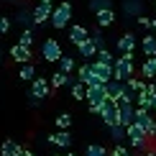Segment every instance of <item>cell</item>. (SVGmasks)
Segmentation results:
<instances>
[{
  "mask_svg": "<svg viewBox=\"0 0 156 156\" xmlns=\"http://www.w3.org/2000/svg\"><path fill=\"white\" fill-rule=\"evenodd\" d=\"M151 21H154V18H148V16H141V18H138V26H144V28H148V31H151Z\"/></svg>",
  "mask_w": 156,
  "mask_h": 156,
  "instance_id": "obj_39",
  "label": "cell"
},
{
  "mask_svg": "<svg viewBox=\"0 0 156 156\" xmlns=\"http://www.w3.org/2000/svg\"><path fill=\"white\" fill-rule=\"evenodd\" d=\"M72 113H59L56 115V128H59V131H69V126H72Z\"/></svg>",
  "mask_w": 156,
  "mask_h": 156,
  "instance_id": "obj_34",
  "label": "cell"
},
{
  "mask_svg": "<svg viewBox=\"0 0 156 156\" xmlns=\"http://www.w3.org/2000/svg\"><path fill=\"white\" fill-rule=\"evenodd\" d=\"M13 23H18V26H23V28H28L31 23H34V10L31 8H21L16 13V18H13Z\"/></svg>",
  "mask_w": 156,
  "mask_h": 156,
  "instance_id": "obj_21",
  "label": "cell"
},
{
  "mask_svg": "<svg viewBox=\"0 0 156 156\" xmlns=\"http://www.w3.org/2000/svg\"><path fill=\"white\" fill-rule=\"evenodd\" d=\"M136 46H138V38H136L133 31H126V34L118 36V41H115V49H118V54H133Z\"/></svg>",
  "mask_w": 156,
  "mask_h": 156,
  "instance_id": "obj_8",
  "label": "cell"
},
{
  "mask_svg": "<svg viewBox=\"0 0 156 156\" xmlns=\"http://www.w3.org/2000/svg\"><path fill=\"white\" fill-rule=\"evenodd\" d=\"M115 59H118V56H113L110 49H102L100 54H97V62H102V64H115Z\"/></svg>",
  "mask_w": 156,
  "mask_h": 156,
  "instance_id": "obj_35",
  "label": "cell"
},
{
  "mask_svg": "<svg viewBox=\"0 0 156 156\" xmlns=\"http://www.w3.org/2000/svg\"><path fill=\"white\" fill-rule=\"evenodd\" d=\"M95 23L100 26V28H108V26H113L115 23V13H113V8L110 10H100V13H95Z\"/></svg>",
  "mask_w": 156,
  "mask_h": 156,
  "instance_id": "obj_23",
  "label": "cell"
},
{
  "mask_svg": "<svg viewBox=\"0 0 156 156\" xmlns=\"http://www.w3.org/2000/svg\"><path fill=\"white\" fill-rule=\"evenodd\" d=\"M26 156H36L34 151H31V148H26Z\"/></svg>",
  "mask_w": 156,
  "mask_h": 156,
  "instance_id": "obj_42",
  "label": "cell"
},
{
  "mask_svg": "<svg viewBox=\"0 0 156 156\" xmlns=\"http://www.w3.org/2000/svg\"><path fill=\"white\" fill-rule=\"evenodd\" d=\"M146 92L151 95V97H156V84H154V82H148V84H146Z\"/></svg>",
  "mask_w": 156,
  "mask_h": 156,
  "instance_id": "obj_40",
  "label": "cell"
},
{
  "mask_svg": "<svg viewBox=\"0 0 156 156\" xmlns=\"http://www.w3.org/2000/svg\"><path fill=\"white\" fill-rule=\"evenodd\" d=\"M154 62H156V59H154Z\"/></svg>",
  "mask_w": 156,
  "mask_h": 156,
  "instance_id": "obj_50",
  "label": "cell"
},
{
  "mask_svg": "<svg viewBox=\"0 0 156 156\" xmlns=\"http://www.w3.org/2000/svg\"><path fill=\"white\" fill-rule=\"evenodd\" d=\"M136 102H118V126L131 128L136 123Z\"/></svg>",
  "mask_w": 156,
  "mask_h": 156,
  "instance_id": "obj_6",
  "label": "cell"
},
{
  "mask_svg": "<svg viewBox=\"0 0 156 156\" xmlns=\"http://www.w3.org/2000/svg\"><path fill=\"white\" fill-rule=\"evenodd\" d=\"M110 156H136V154H133V151H128L126 146H115L113 151H110Z\"/></svg>",
  "mask_w": 156,
  "mask_h": 156,
  "instance_id": "obj_38",
  "label": "cell"
},
{
  "mask_svg": "<svg viewBox=\"0 0 156 156\" xmlns=\"http://www.w3.org/2000/svg\"><path fill=\"white\" fill-rule=\"evenodd\" d=\"M136 77V62L133 54H123L115 59V80L118 82H131Z\"/></svg>",
  "mask_w": 156,
  "mask_h": 156,
  "instance_id": "obj_1",
  "label": "cell"
},
{
  "mask_svg": "<svg viewBox=\"0 0 156 156\" xmlns=\"http://www.w3.org/2000/svg\"><path fill=\"white\" fill-rule=\"evenodd\" d=\"M154 113H156V105H154Z\"/></svg>",
  "mask_w": 156,
  "mask_h": 156,
  "instance_id": "obj_47",
  "label": "cell"
},
{
  "mask_svg": "<svg viewBox=\"0 0 156 156\" xmlns=\"http://www.w3.org/2000/svg\"><path fill=\"white\" fill-rule=\"evenodd\" d=\"M154 8H156V0H154Z\"/></svg>",
  "mask_w": 156,
  "mask_h": 156,
  "instance_id": "obj_46",
  "label": "cell"
},
{
  "mask_svg": "<svg viewBox=\"0 0 156 156\" xmlns=\"http://www.w3.org/2000/svg\"><path fill=\"white\" fill-rule=\"evenodd\" d=\"M100 118H102V123H105V128L118 126V102H115V100H108L105 105L100 108Z\"/></svg>",
  "mask_w": 156,
  "mask_h": 156,
  "instance_id": "obj_9",
  "label": "cell"
},
{
  "mask_svg": "<svg viewBox=\"0 0 156 156\" xmlns=\"http://www.w3.org/2000/svg\"><path fill=\"white\" fill-rule=\"evenodd\" d=\"M105 87H108V97H110V100L120 102L123 92H126V82H118V80H113V82H108Z\"/></svg>",
  "mask_w": 156,
  "mask_h": 156,
  "instance_id": "obj_19",
  "label": "cell"
},
{
  "mask_svg": "<svg viewBox=\"0 0 156 156\" xmlns=\"http://www.w3.org/2000/svg\"><path fill=\"white\" fill-rule=\"evenodd\" d=\"M67 38L74 44V46H80V44H84L90 38V31H87V26H80V23H74V26H69V31H67Z\"/></svg>",
  "mask_w": 156,
  "mask_h": 156,
  "instance_id": "obj_14",
  "label": "cell"
},
{
  "mask_svg": "<svg viewBox=\"0 0 156 156\" xmlns=\"http://www.w3.org/2000/svg\"><path fill=\"white\" fill-rule=\"evenodd\" d=\"M49 82H51V87H54V90H59V87H64V84H69V74H64V72L56 69L54 74H49Z\"/></svg>",
  "mask_w": 156,
  "mask_h": 156,
  "instance_id": "obj_26",
  "label": "cell"
},
{
  "mask_svg": "<svg viewBox=\"0 0 156 156\" xmlns=\"http://www.w3.org/2000/svg\"><path fill=\"white\" fill-rule=\"evenodd\" d=\"M51 92H54V87H51L49 77H36L31 82V105H38V102L49 100Z\"/></svg>",
  "mask_w": 156,
  "mask_h": 156,
  "instance_id": "obj_3",
  "label": "cell"
},
{
  "mask_svg": "<svg viewBox=\"0 0 156 156\" xmlns=\"http://www.w3.org/2000/svg\"><path fill=\"white\" fill-rule=\"evenodd\" d=\"M69 92H72V100H87V87H84L82 82H77V84H72V87H69Z\"/></svg>",
  "mask_w": 156,
  "mask_h": 156,
  "instance_id": "obj_32",
  "label": "cell"
},
{
  "mask_svg": "<svg viewBox=\"0 0 156 156\" xmlns=\"http://www.w3.org/2000/svg\"><path fill=\"white\" fill-rule=\"evenodd\" d=\"M36 3H41V5H51L54 0H36Z\"/></svg>",
  "mask_w": 156,
  "mask_h": 156,
  "instance_id": "obj_41",
  "label": "cell"
},
{
  "mask_svg": "<svg viewBox=\"0 0 156 156\" xmlns=\"http://www.w3.org/2000/svg\"><path fill=\"white\" fill-rule=\"evenodd\" d=\"M154 105H156V97H151L146 90L138 92V97H136V108H144V110H151L154 113Z\"/></svg>",
  "mask_w": 156,
  "mask_h": 156,
  "instance_id": "obj_24",
  "label": "cell"
},
{
  "mask_svg": "<svg viewBox=\"0 0 156 156\" xmlns=\"http://www.w3.org/2000/svg\"><path fill=\"white\" fill-rule=\"evenodd\" d=\"M87 8L92 13H100V10H110L113 8V0H87Z\"/></svg>",
  "mask_w": 156,
  "mask_h": 156,
  "instance_id": "obj_27",
  "label": "cell"
},
{
  "mask_svg": "<svg viewBox=\"0 0 156 156\" xmlns=\"http://www.w3.org/2000/svg\"><path fill=\"white\" fill-rule=\"evenodd\" d=\"M8 3H13V0H8Z\"/></svg>",
  "mask_w": 156,
  "mask_h": 156,
  "instance_id": "obj_49",
  "label": "cell"
},
{
  "mask_svg": "<svg viewBox=\"0 0 156 156\" xmlns=\"http://www.w3.org/2000/svg\"><path fill=\"white\" fill-rule=\"evenodd\" d=\"M10 59L16 64H21V67H26V64H34V51H31L28 46L16 44V46H10Z\"/></svg>",
  "mask_w": 156,
  "mask_h": 156,
  "instance_id": "obj_10",
  "label": "cell"
},
{
  "mask_svg": "<svg viewBox=\"0 0 156 156\" xmlns=\"http://www.w3.org/2000/svg\"><path fill=\"white\" fill-rule=\"evenodd\" d=\"M136 123H138V126L148 133V138H151V131H154V126H156V118L151 115V110L138 108V110H136Z\"/></svg>",
  "mask_w": 156,
  "mask_h": 156,
  "instance_id": "obj_13",
  "label": "cell"
},
{
  "mask_svg": "<svg viewBox=\"0 0 156 156\" xmlns=\"http://www.w3.org/2000/svg\"><path fill=\"white\" fill-rule=\"evenodd\" d=\"M34 41H36V34H34L31 28H23V31H21V36H18V44L31 49V46H34Z\"/></svg>",
  "mask_w": 156,
  "mask_h": 156,
  "instance_id": "obj_30",
  "label": "cell"
},
{
  "mask_svg": "<svg viewBox=\"0 0 156 156\" xmlns=\"http://www.w3.org/2000/svg\"><path fill=\"white\" fill-rule=\"evenodd\" d=\"M84 156H110V154H108V148L100 146V144H87L84 146Z\"/></svg>",
  "mask_w": 156,
  "mask_h": 156,
  "instance_id": "obj_29",
  "label": "cell"
},
{
  "mask_svg": "<svg viewBox=\"0 0 156 156\" xmlns=\"http://www.w3.org/2000/svg\"><path fill=\"white\" fill-rule=\"evenodd\" d=\"M74 69H77L74 59H72V56H69V54H64L62 59H59V72H64V74H72Z\"/></svg>",
  "mask_w": 156,
  "mask_h": 156,
  "instance_id": "obj_28",
  "label": "cell"
},
{
  "mask_svg": "<svg viewBox=\"0 0 156 156\" xmlns=\"http://www.w3.org/2000/svg\"><path fill=\"white\" fill-rule=\"evenodd\" d=\"M108 136L115 141V146H123V141H128V128L113 126V128H108Z\"/></svg>",
  "mask_w": 156,
  "mask_h": 156,
  "instance_id": "obj_22",
  "label": "cell"
},
{
  "mask_svg": "<svg viewBox=\"0 0 156 156\" xmlns=\"http://www.w3.org/2000/svg\"><path fill=\"white\" fill-rule=\"evenodd\" d=\"M74 18V5L69 3V0H62L59 5H56V10H54V16H51V28H56V31H62V28H67V23Z\"/></svg>",
  "mask_w": 156,
  "mask_h": 156,
  "instance_id": "obj_2",
  "label": "cell"
},
{
  "mask_svg": "<svg viewBox=\"0 0 156 156\" xmlns=\"http://www.w3.org/2000/svg\"><path fill=\"white\" fill-rule=\"evenodd\" d=\"M31 10H34V26H44V23H51V16H54V5H41V3H36L34 5V8H31Z\"/></svg>",
  "mask_w": 156,
  "mask_h": 156,
  "instance_id": "obj_12",
  "label": "cell"
},
{
  "mask_svg": "<svg viewBox=\"0 0 156 156\" xmlns=\"http://www.w3.org/2000/svg\"><path fill=\"white\" fill-rule=\"evenodd\" d=\"M148 141H151V138H148V133L138 126V123H133V126L128 128V146H131V148H136V151H146Z\"/></svg>",
  "mask_w": 156,
  "mask_h": 156,
  "instance_id": "obj_5",
  "label": "cell"
},
{
  "mask_svg": "<svg viewBox=\"0 0 156 156\" xmlns=\"http://www.w3.org/2000/svg\"><path fill=\"white\" fill-rule=\"evenodd\" d=\"M64 56L62 51V44L56 41V38H46V41H41V59L46 64H59V59Z\"/></svg>",
  "mask_w": 156,
  "mask_h": 156,
  "instance_id": "obj_4",
  "label": "cell"
},
{
  "mask_svg": "<svg viewBox=\"0 0 156 156\" xmlns=\"http://www.w3.org/2000/svg\"><path fill=\"white\" fill-rule=\"evenodd\" d=\"M0 62H3V56H0Z\"/></svg>",
  "mask_w": 156,
  "mask_h": 156,
  "instance_id": "obj_48",
  "label": "cell"
},
{
  "mask_svg": "<svg viewBox=\"0 0 156 156\" xmlns=\"http://www.w3.org/2000/svg\"><path fill=\"white\" fill-rule=\"evenodd\" d=\"M77 80H80L84 87H97V84H102V80L92 72V64L90 62H84V64L77 67Z\"/></svg>",
  "mask_w": 156,
  "mask_h": 156,
  "instance_id": "obj_7",
  "label": "cell"
},
{
  "mask_svg": "<svg viewBox=\"0 0 156 156\" xmlns=\"http://www.w3.org/2000/svg\"><path fill=\"white\" fill-rule=\"evenodd\" d=\"M18 77H21L23 82H34L36 80V67H34V64H26V67L18 69Z\"/></svg>",
  "mask_w": 156,
  "mask_h": 156,
  "instance_id": "obj_31",
  "label": "cell"
},
{
  "mask_svg": "<svg viewBox=\"0 0 156 156\" xmlns=\"http://www.w3.org/2000/svg\"><path fill=\"white\" fill-rule=\"evenodd\" d=\"M10 26H13V21H10L8 16H0V36H5V34H8V31H10Z\"/></svg>",
  "mask_w": 156,
  "mask_h": 156,
  "instance_id": "obj_37",
  "label": "cell"
},
{
  "mask_svg": "<svg viewBox=\"0 0 156 156\" xmlns=\"http://www.w3.org/2000/svg\"><path fill=\"white\" fill-rule=\"evenodd\" d=\"M46 141L51 146H56V148H69L72 146V133L69 131H56V133H51V136H46Z\"/></svg>",
  "mask_w": 156,
  "mask_h": 156,
  "instance_id": "obj_15",
  "label": "cell"
},
{
  "mask_svg": "<svg viewBox=\"0 0 156 156\" xmlns=\"http://www.w3.org/2000/svg\"><path fill=\"white\" fill-rule=\"evenodd\" d=\"M64 156H77V154H72V151H67V154H64Z\"/></svg>",
  "mask_w": 156,
  "mask_h": 156,
  "instance_id": "obj_44",
  "label": "cell"
},
{
  "mask_svg": "<svg viewBox=\"0 0 156 156\" xmlns=\"http://www.w3.org/2000/svg\"><path fill=\"white\" fill-rule=\"evenodd\" d=\"M0 156H26V148L21 144H16L13 138H5L0 144Z\"/></svg>",
  "mask_w": 156,
  "mask_h": 156,
  "instance_id": "obj_16",
  "label": "cell"
},
{
  "mask_svg": "<svg viewBox=\"0 0 156 156\" xmlns=\"http://www.w3.org/2000/svg\"><path fill=\"white\" fill-rule=\"evenodd\" d=\"M123 13L138 21L144 16V0H123Z\"/></svg>",
  "mask_w": 156,
  "mask_h": 156,
  "instance_id": "obj_17",
  "label": "cell"
},
{
  "mask_svg": "<svg viewBox=\"0 0 156 156\" xmlns=\"http://www.w3.org/2000/svg\"><path fill=\"white\" fill-rule=\"evenodd\" d=\"M51 156H64V154H51Z\"/></svg>",
  "mask_w": 156,
  "mask_h": 156,
  "instance_id": "obj_45",
  "label": "cell"
},
{
  "mask_svg": "<svg viewBox=\"0 0 156 156\" xmlns=\"http://www.w3.org/2000/svg\"><path fill=\"white\" fill-rule=\"evenodd\" d=\"M126 84H128V87L133 90L136 95H138V92H144V90H146V84H148V82H144V80H138V77H133V80H131V82H126Z\"/></svg>",
  "mask_w": 156,
  "mask_h": 156,
  "instance_id": "obj_36",
  "label": "cell"
},
{
  "mask_svg": "<svg viewBox=\"0 0 156 156\" xmlns=\"http://www.w3.org/2000/svg\"><path fill=\"white\" fill-rule=\"evenodd\" d=\"M151 31H156V18H154V21H151Z\"/></svg>",
  "mask_w": 156,
  "mask_h": 156,
  "instance_id": "obj_43",
  "label": "cell"
},
{
  "mask_svg": "<svg viewBox=\"0 0 156 156\" xmlns=\"http://www.w3.org/2000/svg\"><path fill=\"white\" fill-rule=\"evenodd\" d=\"M90 38H92V44H95L100 51H102V49H108V46H105V38H102V28H100V26H95V28L90 31Z\"/></svg>",
  "mask_w": 156,
  "mask_h": 156,
  "instance_id": "obj_33",
  "label": "cell"
},
{
  "mask_svg": "<svg viewBox=\"0 0 156 156\" xmlns=\"http://www.w3.org/2000/svg\"><path fill=\"white\" fill-rule=\"evenodd\" d=\"M141 49H144L146 59H156V34H146L141 38Z\"/></svg>",
  "mask_w": 156,
  "mask_h": 156,
  "instance_id": "obj_18",
  "label": "cell"
},
{
  "mask_svg": "<svg viewBox=\"0 0 156 156\" xmlns=\"http://www.w3.org/2000/svg\"><path fill=\"white\" fill-rule=\"evenodd\" d=\"M141 77H146L148 82L156 80V62L154 59H146L144 64H141Z\"/></svg>",
  "mask_w": 156,
  "mask_h": 156,
  "instance_id": "obj_25",
  "label": "cell"
},
{
  "mask_svg": "<svg viewBox=\"0 0 156 156\" xmlns=\"http://www.w3.org/2000/svg\"><path fill=\"white\" fill-rule=\"evenodd\" d=\"M90 64H92V72L102 80V84H108V82L115 80V64H102V62H97V59H92Z\"/></svg>",
  "mask_w": 156,
  "mask_h": 156,
  "instance_id": "obj_11",
  "label": "cell"
},
{
  "mask_svg": "<svg viewBox=\"0 0 156 156\" xmlns=\"http://www.w3.org/2000/svg\"><path fill=\"white\" fill-rule=\"evenodd\" d=\"M77 51H80V56H84V62L92 59V56L97 59V54H100V49H97L95 44H92V38H87L84 44H80V46H77Z\"/></svg>",
  "mask_w": 156,
  "mask_h": 156,
  "instance_id": "obj_20",
  "label": "cell"
}]
</instances>
